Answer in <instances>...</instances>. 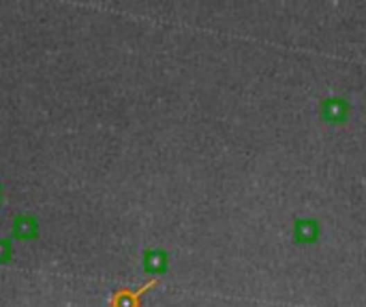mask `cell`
<instances>
[{
    "instance_id": "1",
    "label": "cell",
    "mask_w": 366,
    "mask_h": 307,
    "mask_svg": "<svg viewBox=\"0 0 366 307\" xmlns=\"http://www.w3.org/2000/svg\"><path fill=\"white\" fill-rule=\"evenodd\" d=\"M349 100L343 96H328L320 102V115L324 122H332V124H343L349 118Z\"/></svg>"
},
{
    "instance_id": "2",
    "label": "cell",
    "mask_w": 366,
    "mask_h": 307,
    "mask_svg": "<svg viewBox=\"0 0 366 307\" xmlns=\"http://www.w3.org/2000/svg\"><path fill=\"white\" fill-rule=\"evenodd\" d=\"M322 226L313 218H296L294 220V241L296 243H315L320 239Z\"/></svg>"
},
{
    "instance_id": "3",
    "label": "cell",
    "mask_w": 366,
    "mask_h": 307,
    "mask_svg": "<svg viewBox=\"0 0 366 307\" xmlns=\"http://www.w3.org/2000/svg\"><path fill=\"white\" fill-rule=\"evenodd\" d=\"M167 265V254L163 250H152L146 254V267L152 273H161Z\"/></svg>"
}]
</instances>
